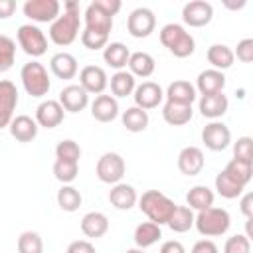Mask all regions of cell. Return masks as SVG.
<instances>
[{"label": "cell", "mask_w": 253, "mask_h": 253, "mask_svg": "<svg viewBox=\"0 0 253 253\" xmlns=\"http://www.w3.org/2000/svg\"><path fill=\"white\" fill-rule=\"evenodd\" d=\"M79 36V4L75 0L63 2V14L49 24V40L55 45H69Z\"/></svg>", "instance_id": "cell-1"}, {"label": "cell", "mask_w": 253, "mask_h": 253, "mask_svg": "<svg viewBox=\"0 0 253 253\" xmlns=\"http://www.w3.org/2000/svg\"><path fill=\"white\" fill-rule=\"evenodd\" d=\"M178 204H174L166 194L158 192V190H146L140 198H138V208L140 211L154 221L156 225H164L168 223V219L172 217L174 210Z\"/></svg>", "instance_id": "cell-2"}, {"label": "cell", "mask_w": 253, "mask_h": 253, "mask_svg": "<svg viewBox=\"0 0 253 253\" xmlns=\"http://www.w3.org/2000/svg\"><path fill=\"white\" fill-rule=\"evenodd\" d=\"M160 43L174 55V57H188L196 51V42L180 24H166L160 30Z\"/></svg>", "instance_id": "cell-3"}, {"label": "cell", "mask_w": 253, "mask_h": 253, "mask_svg": "<svg viewBox=\"0 0 253 253\" xmlns=\"http://www.w3.org/2000/svg\"><path fill=\"white\" fill-rule=\"evenodd\" d=\"M194 225L206 237H219V235L227 233V229L231 225V217H229L227 210L211 206L208 210L198 211V215H194Z\"/></svg>", "instance_id": "cell-4"}, {"label": "cell", "mask_w": 253, "mask_h": 253, "mask_svg": "<svg viewBox=\"0 0 253 253\" xmlns=\"http://www.w3.org/2000/svg\"><path fill=\"white\" fill-rule=\"evenodd\" d=\"M20 79H22V85H24V89H26V93L30 97H38L40 99V97L47 95V91L51 87L47 69L36 59H32V61L22 65Z\"/></svg>", "instance_id": "cell-5"}, {"label": "cell", "mask_w": 253, "mask_h": 253, "mask_svg": "<svg viewBox=\"0 0 253 253\" xmlns=\"http://www.w3.org/2000/svg\"><path fill=\"white\" fill-rule=\"evenodd\" d=\"M16 38H18V43L24 49V53H28L30 57H40L47 51V38L34 24L20 26L18 32H16Z\"/></svg>", "instance_id": "cell-6"}, {"label": "cell", "mask_w": 253, "mask_h": 253, "mask_svg": "<svg viewBox=\"0 0 253 253\" xmlns=\"http://www.w3.org/2000/svg\"><path fill=\"white\" fill-rule=\"evenodd\" d=\"M125 160L121 154L117 152H105L99 160H97V166H95V174L101 182L105 184H119L125 176Z\"/></svg>", "instance_id": "cell-7"}, {"label": "cell", "mask_w": 253, "mask_h": 253, "mask_svg": "<svg viewBox=\"0 0 253 253\" xmlns=\"http://www.w3.org/2000/svg\"><path fill=\"white\" fill-rule=\"evenodd\" d=\"M156 28V16L150 8H134L126 18V30L132 38H148Z\"/></svg>", "instance_id": "cell-8"}, {"label": "cell", "mask_w": 253, "mask_h": 253, "mask_svg": "<svg viewBox=\"0 0 253 253\" xmlns=\"http://www.w3.org/2000/svg\"><path fill=\"white\" fill-rule=\"evenodd\" d=\"M22 10H24V16H28L32 22L51 24L59 16L61 4L57 0H26Z\"/></svg>", "instance_id": "cell-9"}, {"label": "cell", "mask_w": 253, "mask_h": 253, "mask_svg": "<svg viewBox=\"0 0 253 253\" xmlns=\"http://www.w3.org/2000/svg\"><path fill=\"white\" fill-rule=\"evenodd\" d=\"M213 18V6L206 0H192L182 8V20L190 28H204Z\"/></svg>", "instance_id": "cell-10"}, {"label": "cell", "mask_w": 253, "mask_h": 253, "mask_svg": "<svg viewBox=\"0 0 253 253\" xmlns=\"http://www.w3.org/2000/svg\"><path fill=\"white\" fill-rule=\"evenodd\" d=\"M202 142L206 144V148L213 150V152H219V150H225L231 142V130L227 125L219 123V121H211L204 126L202 130Z\"/></svg>", "instance_id": "cell-11"}, {"label": "cell", "mask_w": 253, "mask_h": 253, "mask_svg": "<svg viewBox=\"0 0 253 253\" xmlns=\"http://www.w3.org/2000/svg\"><path fill=\"white\" fill-rule=\"evenodd\" d=\"M132 97H134V107H138L142 111H150V109H156L162 103L164 91L154 81H142L140 85L134 87Z\"/></svg>", "instance_id": "cell-12"}, {"label": "cell", "mask_w": 253, "mask_h": 253, "mask_svg": "<svg viewBox=\"0 0 253 253\" xmlns=\"http://www.w3.org/2000/svg\"><path fill=\"white\" fill-rule=\"evenodd\" d=\"M16 105H18L16 85L8 79H0V128L8 126L12 123Z\"/></svg>", "instance_id": "cell-13"}, {"label": "cell", "mask_w": 253, "mask_h": 253, "mask_svg": "<svg viewBox=\"0 0 253 253\" xmlns=\"http://www.w3.org/2000/svg\"><path fill=\"white\" fill-rule=\"evenodd\" d=\"M79 85L91 95H103L105 87L109 85V77L103 67L99 65H85L79 71Z\"/></svg>", "instance_id": "cell-14"}, {"label": "cell", "mask_w": 253, "mask_h": 253, "mask_svg": "<svg viewBox=\"0 0 253 253\" xmlns=\"http://www.w3.org/2000/svg\"><path fill=\"white\" fill-rule=\"evenodd\" d=\"M63 107L59 105V101H42L36 109V123L38 126H43V128H55L63 123Z\"/></svg>", "instance_id": "cell-15"}, {"label": "cell", "mask_w": 253, "mask_h": 253, "mask_svg": "<svg viewBox=\"0 0 253 253\" xmlns=\"http://www.w3.org/2000/svg\"><path fill=\"white\" fill-rule=\"evenodd\" d=\"M59 105L63 111L79 113L89 105V93L81 85H67L59 91Z\"/></svg>", "instance_id": "cell-16"}, {"label": "cell", "mask_w": 253, "mask_h": 253, "mask_svg": "<svg viewBox=\"0 0 253 253\" xmlns=\"http://www.w3.org/2000/svg\"><path fill=\"white\" fill-rule=\"evenodd\" d=\"M204 164H206V158H204L202 148H198V146H184L178 154V170L186 176L200 174Z\"/></svg>", "instance_id": "cell-17"}, {"label": "cell", "mask_w": 253, "mask_h": 253, "mask_svg": "<svg viewBox=\"0 0 253 253\" xmlns=\"http://www.w3.org/2000/svg\"><path fill=\"white\" fill-rule=\"evenodd\" d=\"M85 30L109 36L113 30V18L109 14H105L95 2H91L85 10Z\"/></svg>", "instance_id": "cell-18"}, {"label": "cell", "mask_w": 253, "mask_h": 253, "mask_svg": "<svg viewBox=\"0 0 253 253\" xmlns=\"http://www.w3.org/2000/svg\"><path fill=\"white\" fill-rule=\"evenodd\" d=\"M91 115L99 123H111L119 117V103L113 95H97L91 103Z\"/></svg>", "instance_id": "cell-19"}, {"label": "cell", "mask_w": 253, "mask_h": 253, "mask_svg": "<svg viewBox=\"0 0 253 253\" xmlns=\"http://www.w3.org/2000/svg\"><path fill=\"white\" fill-rule=\"evenodd\" d=\"M10 126V134L18 140V142H32L36 136H38V123L36 119L28 117V115H18L12 119V123L8 125Z\"/></svg>", "instance_id": "cell-20"}, {"label": "cell", "mask_w": 253, "mask_h": 253, "mask_svg": "<svg viewBox=\"0 0 253 253\" xmlns=\"http://www.w3.org/2000/svg\"><path fill=\"white\" fill-rule=\"evenodd\" d=\"M49 69L55 77L59 79H73L79 71V65H77V59L67 53V51H59L55 55H51L49 59Z\"/></svg>", "instance_id": "cell-21"}, {"label": "cell", "mask_w": 253, "mask_h": 253, "mask_svg": "<svg viewBox=\"0 0 253 253\" xmlns=\"http://www.w3.org/2000/svg\"><path fill=\"white\" fill-rule=\"evenodd\" d=\"M223 87H225V75L223 71L217 69H206L196 79V89L200 91V95L223 93Z\"/></svg>", "instance_id": "cell-22"}, {"label": "cell", "mask_w": 253, "mask_h": 253, "mask_svg": "<svg viewBox=\"0 0 253 253\" xmlns=\"http://www.w3.org/2000/svg\"><path fill=\"white\" fill-rule=\"evenodd\" d=\"M227 107H229V101L223 93H213V95H202L200 99V113L202 117L206 119H219L227 113Z\"/></svg>", "instance_id": "cell-23"}, {"label": "cell", "mask_w": 253, "mask_h": 253, "mask_svg": "<svg viewBox=\"0 0 253 253\" xmlns=\"http://www.w3.org/2000/svg\"><path fill=\"white\" fill-rule=\"evenodd\" d=\"M109 202H111L113 208L126 211V210H130V208L138 202V196H136V190H134L130 184L119 182V184H115V186L111 188V192H109Z\"/></svg>", "instance_id": "cell-24"}, {"label": "cell", "mask_w": 253, "mask_h": 253, "mask_svg": "<svg viewBox=\"0 0 253 253\" xmlns=\"http://www.w3.org/2000/svg\"><path fill=\"white\" fill-rule=\"evenodd\" d=\"M166 101L170 103H178V105H192L196 101V87L190 83V81H184V79H178V81H172L164 93Z\"/></svg>", "instance_id": "cell-25"}, {"label": "cell", "mask_w": 253, "mask_h": 253, "mask_svg": "<svg viewBox=\"0 0 253 253\" xmlns=\"http://www.w3.org/2000/svg\"><path fill=\"white\" fill-rule=\"evenodd\" d=\"M81 231L85 237L97 239L109 231V217L101 211H89L81 217Z\"/></svg>", "instance_id": "cell-26"}, {"label": "cell", "mask_w": 253, "mask_h": 253, "mask_svg": "<svg viewBox=\"0 0 253 253\" xmlns=\"http://www.w3.org/2000/svg\"><path fill=\"white\" fill-rule=\"evenodd\" d=\"M206 57L211 63V69H217V71L229 69L233 65V59H235L233 49L229 45H225V43H213V45H210L208 51H206Z\"/></svg>", "instance_id": "cell-27"}, {"label": "cell", "mask_w": 253, "mask_h": 253, "mask_svg": "<svg viewBox=\"0 0 253 253\" xmlns=\"http://www.w3.org/2000/svg\"><path fill=\"white\" fill-rule=\"evenodd\" d=\"M126 65H128V69H130L128 73L132 77H142V79L150 77L154 73V69H156L154 57L150 53H146V51H134V53H130Z\"/></svg>", "instance_id": "cell-28"}, {"label": "cell", "mask_w": 253, "mask_h": 253, "mask_svg": "<svg viewBox=\"0 0 253 253\" xmlns=\"http://www.w3.org/2000/svg\"><path fill=\"white\" fill-rule=\"evenodd\" d=\"M192 117H194L192 105H178V103L166 101L162 107V119L172 126H182V125L190 123Z\"/></svg>", "instance_id": "cell-29"}, {"label": "cell", "mask_w": 253, "mask_h": 253, "mask_svg": "<svg viewBox=\"0 0 253 253\" xmlns=\"http://www.w3.org/2000/svg\"><path fill=\"white\" fill-rule=\"evenodd\" d=\"M128 57H130V51H128V47H126L125 43H121V42H111V43H107L105 49H103V59H105V63L111 65V67L117 69V71H123V67H126Z\"/></svg>", "instance_id": "cell-30"}, {"label": "cell", "mask_w": 253, "mask_h": 253, "mask_svg": "<svg viewBox=\"0 0 253 253\" xmlns=\"http://www.w3.org/2000/svg\"><path fill=\"white\" fill-rule=\"evenodd\" d=\"M132 237H134V243H136L138 249H146V247L154 245L162 237V229L154 221H144V223L136 225Z\"/></svg>", "instance_id": "cell-31"}, {"label": "cell", "mask_w": 253, "mask_h": 253, "mask_svg": "<svg viewBox=\"0 0 253 253\" xmlns=\"http://www.w3.org/2000/svg\"><path fill=\"white\" fill-rule=\"evenodd\" d=\"M186 204L190 210H196V211H202V210H208L213 206V192L208 188V186H194L190 188V192L186 194Z\"/></svg>", "instance_id": "cell-32"}, {"label": "cell", "mask_w": 253, "mask_h": 253, "mask_svg": "<svg viewBox=\"0 0 253 253\" xmlns=\"http://www.w3.org/2000/svg\"><path fill=\"white\" fill-rule=\"evenodd\" d=\"M223 172L233 180V182H237V184H241L243 188L251 182V178H253V164L251 162H243V160H235V158H231L229 162H227V166L223 168Z\"/></svg>", "instance_id": "cell-33"}, {"label": "cell", "mask_w": 253, "mask_h": 253, "mask_svg": "<svg viewBox=\"0 0 253 253\" xmlns=\"http://www.w3.org/2000/svg\"><path fill=\"white\" fill-rule=\"evenodd\" d=\"M174 233H186L188 229L194 227V211L188 206H176L172 217L166 223Z\"/></svg>", "instance_id": "cell-34"}, {"label": "cell", "mask_w": 253, "mask_h": 253, "mask_svg": "<svg viewBox=\"0 0 253 253\" xmlns=\"http://www.w3.org/2000/svg\"><path fill=\"white\" fill-rule=\"evenodd\" d=\"M134 87H136V79L128 71H125V69L123 71H117L111 77V93H113L115 99L117 97H128V95H132Z\"/></svg>", "instance_id": "cell-35"}, {"label": "cell", "mask_w": 253, "mask_h": 253, "mask_svg": "<svg viewBox=\"0 0 253 253\" xmlns=\"http://www.w3.org/2000/svg\"><path fill=\"white\" fill-rule=\"evenodd\" d=\"M83 198H81V192L77 188H73L71 184H63L59 190H57V206L63 210V211H75L79 210Z\"/></svg>", "instance_id": "cell-36"}, {"label": "cell", "mask_w": 253, "mask_h": 253, "mask_svg": "<svg viewBox=\"0 0 253 253\" xmlns=\"http://www.w3.org/2000/svg\"><path fill=\"white\" fill-rule=\"evenodd\" d=\"M123 126L130 132H142L148 126V113L138 107H128L123 113Z\"/></svg>", "instance_id": "cell-37"}, {"label": "cell", "mask_w": 253, "mask_h": 253, "mask_svg": "<svg viewBox=\"0 0 253 253\" xmlns=\"http://www.w3.org/2000/svg\"><path fill=\"white\" fill-rule=\"evenodd\" d=\"M215 190H217V194H219L221 198L233 200V198H239V196H241L243 186L237 184V182H233V180L221 170V172L215 176Z\"/></svg>", "instance_id": "cell-38"}, {"label": "cell", "mask_w": 253, "mask_h": 253, "mask_svg": "<svg viewBox=\"0 0 253 253\" xmlns=\"http://www.w3.org/2000/svg\"><path fill=\"white\" fill-rule=\"evenodd\" d=\"M79 174V162H69V160H57L53 162V176L61 184H71Z\"/></svg>", "instance_id": "cell-39"}, {"label": "cell", "mask_w": 253, "mask_h": 253, "mask_svg": "<svg viewBox=\"0 0 253 253\" xmlns=\"http://www.w3.org/2000/svg\"><path fill=\"white\" fill-rule=\"evenodd\" d=\"M16 59V42L0 34V73H6Z\"/></svg>", "instance_id": "cell-40"}, {"label": "cell", "mask_w": 253, "mask_h": 253, "mask_svg": "<svg viewBox=\"0 0 253 253\" xmlns=\"http://www.w3.org/2000/svg\"><path fill=\"white\" fill-rule=\"evenodd\" d=\"M18 253H43V241L38 231H24L18 237Z\"/></svg>", "instance_id": "cell-41"}, {"label": "cell", "mask_w": 253, "mask_h": 253, "mask_svg": "<svg viewBox=\"0 0 253 253\" xmlns=\"http://www.w3.org/2000/svg\"><path fill=\"white\" fill-rule=\"evenodd\" d=\"M55 158L57 160H69V162H79L81 158V148L75 140L65 138L61 142H57L55 146Z\"/></svg>", "instance_id": "cell-42"}, {"label": "cell", "mask_w": 253, "mask_h": 253, "mask_svg": "<svg viewBox=\"0 0 253 253\" xmlns=\"http://www.w3.org/2000/svg\"><path fill=\"white\" fill-rule=\"evenodd\" d=\"M223 253H251V239L247 235L235 233V235L227 237V241L223 245Z\"/></svg>", "instance_id": "cell-43"}, {"label": "cell", "mask_w": 253, "mask_h": 253, "mask_svg": "<svg viewBox=\"0 0 253 253\" xmlns=\"http://www.w3.org/2000/svg\"><path fill=\"white\" fill-rule=\"evenodd\" d=\"M233 158L253 164V140L251 136H239L233 144Z\"/></svg>", "instance_id": "cell-44"}, {"label": "cell", "mask_w": 253, "mask_h": 253, "mask_svg": "<svg viewBox=\"0 0 253 253\" xmlns=\"http://www.w3.org/2000/svg\"><path fill=\"white\" fill-rule=\"evenodd\" d=\"M81 43L87 47V49H105V45L109 43V36H103V34H97V32H91V30H83L81 32Z\"/></svg>", "instance_id": "cell-45"}, {"label": "cell", "mask_w": 253, "mask_h": 253, "mask_svg": "<svg viewBox=\"0 0 253 253\" xmlns=\"http://www.w3.org/2000/svg\"><path fill=\"white\" fill-rule=\"evenodd\" d=\"M233 55H237V59L243 63H251L253 61V40L251 38L241 40L237 43V49L233 51Z\"/></svg>", "instance_id": "cell-46"}, {"label": "cell", "mask_w": 253, "mask_h": 253, "mask_svg": "<svg viewBox=\"0 0 253 253\" xmlns=\"http://www.w3.org/2000/svg\"><path fill=\"white\" fill-rule=\"evenodd\" d=\"M65 253H97L93 243L87 241V239H77V241H71L67 245V251Z\"/></svg>", "instance_id": "cell-47"}, {"label": "cell", "mask_w": 253, "mask_h": 253, "mask_svg": "<svg viewBox=\"0 0 253 253\" xmlns=\"http://www.w3.org/2000/svg\"><path fill=\"white\" fill-rule=\"evenodd\" d=\"M190 253H219V249L211 239H200L194 243Z\"/></svg>", "instance_id": "cell-48"}, {"label": "cell", "mask_w": 253, "mask_h": 253, "mask_svg": "<svg viewBox=\"0 0 253 253\" xmlns=\"http://www.w3.org/2000/svg\"><path fill=\"white\" fill-rule=\"evenodd\" d=\"M95 4H97L105 14H109L111 18H113V16L121 10V6H123L119 0H95Z\"/></svg>", "instance_id": "cell-49"}, {"label": "cell", "mask_w": 253, "mask_h": 253, "mask_svg": "<svg viewBox=\"0 0 253 253\" xmlns=\"http://www.w3.org/2000/svg\"><path fill=\"white\" fill-rule=\"evenodd\" d=\"M158 253H186V249H184V245L180 241L170 239V241H164L160 245V251Z\"/></svg>", "instance_id": "cell-50"}, {"label": "cell", "mask_w": 253, "mask_h": 253, "mask_svg": "<svg viewBox=\"0 0 253 253\" xmlns=\"http://www.w3.org/2000/svg\"><path fill=\"white\" fill-rule=\"evenodd\" d=\"M239 208H241V213H243L247 219H251V217H253V194L247 192V194L241 198Z\"/></svg>", "instance_id": "cell-51"}, {"label": "cell", "mask_w": 253, "mask_h": 253, "mask_svg": "<svg viewBox=\"0 0 253 253\" xmlns=\"http://www.w3.org/2000/svg\"><path fill=\"white\" fill-rule=\"evenodd\" d=\"M16 10V2L14 0H0V20H6L14 14Z\"/></svg>", "instance_id": "cell-52"}, {"label": "cell", "mask_w": 253, "mask_h": 253, "mask_svg": "<svg viewBox=\"0 0 253 253\" xmlns=\"http://www.w3.org/2000/svg\"><path fill=\"white\" fill-rule=\"evenodd\" d=\"M125 253H144V249H138V247H132V249H126Z\"/></svg>", "instance_id": "cell-53"}]
</instances>
